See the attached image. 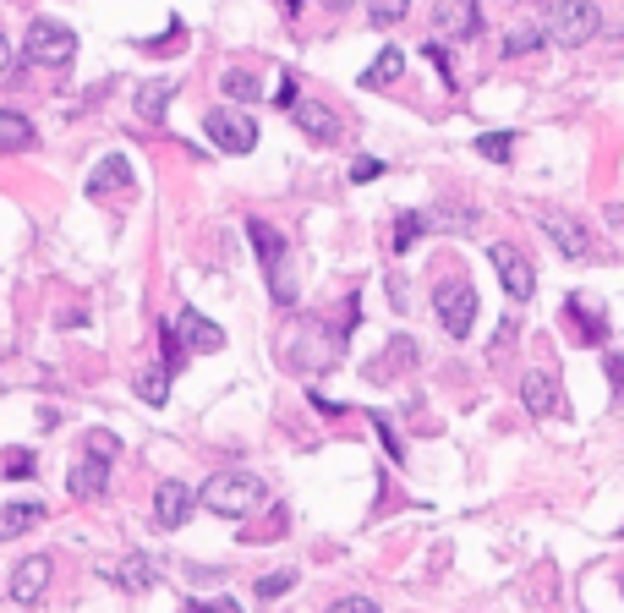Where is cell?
<instances>
[{"instance_id":"7","label":"cell","mask_w":624,"mask_h":613,"mask_svg":"<svg viewBox=\"0 0 624 613\" xmlns=\"http://www.w3.org/2000/svg\"><path fill=\"white\" fill-rule=\"evenodd\" d=\"M488 263H493V269H499L504 291H510L515 302H526V296L537 291V274H531V263L520 258V252L510 247V241H493V247H488Z\"/></svg>"},{"instance_id":"17","label":"cell","mask_w":624,"mask_h":613,"mask_svg":"<svg viewBox=\"0 0 624 613\" xmlns=\"http://www.w3.org/2000/svg\"><path fill=\"white\" fill-rule=\"evenodd\" d=\"M50 520V510H44L39 499H22V504H6L0 510V537H22V531H33V526H44Z\"/></svg>"},{"instance_id":"38","label":"cell","mask_w":624,"mask_h":613,"mask_svg":"<svg viewBox=\"0 0 624 613\" xmlns=\"http://www.w3.org/2000/svg\"><path fill=\"white\" fill-rule=\"evenodd\" d=\"M608 219H614V225L624 230V203H608Z\"/></svg>"},{"instance_id":"4","label":"cell","mask_w":624,"mask_h":613,"mask_svg":"<svg viewBox=\"0 0 624 613\" xmlns=\"http://www.w3.org/2000/svg\"><path fill=\"white\" fill-rule=\"evenodd\" d=\"M433 312H438V323H444L449 340H466L471 323H477V291H471L466 280H444L433 291Z\"/></svg>"},{"instance_id":"40","label":"cell","mask_w":624,"mask_h":613,"mask_svg":"<svg viewBox=\"0 0 624 613\" xmlns=\"http://www.w3.org/2000/svg\"><path fill=\"white\" fill-rule=\"evenodd\" d=\"M619 592H624V581H619Z\"/></svg>"},{"instance_id":"27","label":"cell","mask_w":624,"mask_h":613,"mask_svg":"<svg viewBox=\"0 0 624 613\" xmlns=\"http://www.w3.org/2000/svg\"><path fill=\"white\" fill-rule=\"evenodd\" d=\"M291 586H296V570H274V575H263V581H258V597H263V603H274V597H285Z\"/></svg>"},{"instance_id":"30","label":"cell","mask_w":624,"mask_h":613,"mask_svg":"<svg viewBox=\"0 0 624 613\" xmlns=\"http://www.w3.org/2000/svg\"><path fill=\"white\" fill-rule=\"evenodd\" d=\"M329 613H378V603H373V597H340Z\"/></svg>"},{"instance_id":"32","label":"cell","mask_w":624,"mask_h":613,"mask_svg":"<svg viewBox=\"0 0 624 613\" xmlns=\"http://www.w3.org/2000/svg\"><path fill=\"white\" fill-rule=\"evenodd\" d=\"M608 384H614V395L624 400V351L608 356Z\"/></svg>"},{"instance_id":"9","label":"cell","mask_w":624,"mask_h":613,"mask_svg":"<svg viewBox=\"0 0 624 613\" xmlns=\"http://www.w3.org/2000/svg\"><path fill=\"white\" fill-rule=\"evenodd\" d=\"M520 400H526L531 416H559V411H564L559 373H548V367H531V373L520 378Z\"/></svg>"},{"instance_id":"24","label":"cell","mask_w":624,"mask_h":613,"mask_svg":"<svg viewBox=\"0 0 624 613\" xmlns=\"http://www.w3.org/2000/svg\"><path fill=\"white\" fill-rule=\"evenodd\" d=\"M427 236V214H400L395 219V252H411Z\"/></svg>"},{"instance_id":"16","label":"cell","mask_w":624,"mask_h":613,"mask_svg":"<svg viewBox=\"0 0 624 613\" xmlns=\"http://www.w3.org/2000/svg\"><path fill=\"white\" fill-rule=\"evenodd\" d=\"M126 181H132V159H126V154H110V159H99V165H94L88 192H94V198H110V192H121Z\"/></svg>"},{"instance_id":"13","label":"cell","mask_w":624,"mask_h":613,"mask_svg":"<svg viewBox=\"0 0 624 613\" xmlns=\"http://www.w3.org/2000/svg\"><path fill=\"white\" fill-rule=\"evenodd\" d=\"M433 22H438L444 39H471V33L482 28V11H477V0H438Z\"/></svg>"},{"instance_id":"10","label":"cell","mask_w":624,"mask_h":613,"mask_svg":"<svg viewBox=\"0 0 624 613\" xmlns=\"http://www.w3.org/2000/svg\"><path fill=\"white\" fill-rule=\"evenodd\" d=\"M291 115H296V126H302L312 143H340V137H345V121L329 110V104H318V99H296Z\"/></svg>"},{"instance_id":"31","label":"cell","mask_w":624,"mask_h":613,"mask_svg":"<svg viewBox=\"0 0 624 613\" xmlns=\"http://www.w3.org/2000/svg\"><path fill=\"white\" fill-rule=\"evenodd\" d=\"M422 50H427V61H433L438 72H444V88L455 83V77H449V50H444V44H422Z\"/></svg>"},{"instance_id":"5","label":"cell","mask_w":624,"mask_h":613,"mask_svg":"<svg viewBox=\"0 0 624 613\" xmlns=\"http://www.w3.org/2000/svg\"><path fill=\"white\" fill-rule=\"evenodd\" d=\"M203 132H208V143L225 148V154H252V148H258V126H252V115H241V110H208Z\"/></svg>"},{"instance_id":"36","label":"cell","mask_w":624,"mask_h":613,"mask_svg":"<svg viewBox=\"0 0 624 613\" xmlns=\"http://www.w3.org/2000/svg\"><path fill=\"white\" fill-rule=\"evenodd\" d=\"M187 613H241L230 597H219V603H187Z\"/></svg>"},{"instance_id":"34","label":"cell","mask_w":624,"mask_h":613,"mask_svg":"<svg viewBox=\"0 0 624 613\" xmlns=\"http://www.w3.org/2000/svg\"><path fill=\"white\" fill-rule=\"evenodd\" d=\"M6 477H33V455H28V449H22V455H11V466H6Z\"/></svg>"},{"instance_id":"35","label":"cell","mask_w":624,"mask_h":613,"mask_svg":"<svg viewBox=\"0 0 624 613\" xmlns=\"http://www.w3.org/2000/svg\"><path fill=\"white\" fill-rule=\"evenodd\" d=\"M274 104H280V110H291V104H296V77L291 72L280 77V94H274Z\"/></svg>"},{"instance_id":"26","label":"cell","mask_w":624,"mask_h":613,"mask_svg":"<svg viewBox=\"0 0 624 613\" xmlns=\"http://www.w3.org/2000/svg\"><path fill=\"white\" fill-rule=\"evenodd\" d=\"M510 148H515V132H482L477 137V154H488L493 165H510Z\"/></svg>"},{"instance_id":"12","label":"cell","mask_w":624,"mask_h":613,"mask_svg":"<svg viewBox=\"0 0 624 613\" xmlns=\"http://www.w3.org/2000/svg\"><path fill=\"white\" fill-rule=\"evenodd\" d=\"M104 482H110V455H104V449H88V455L72 466L66 488H72V499H99Z\"/></svg>"},{"instance_id":"28","label":"cell","mask_w":624,"mask_h":613,"mask_svg":"<svg viewBox=\"0 0 624 613\" xmlns=\"http://www.w3.org/2000/svg\"><path fill=\"white\" fill-rule=\"evenodd\" d=\"M406 11H411V0H373L367 17H373V28H389V22H400Z\"/></svg>"},{"instance_id":"21","label":"cell","mask_w":624,"mask_h":613,"mask_svg":"<svg viewBox=\"0 0 624 613\" xmlns=\"http://www.w3.org/2000/svg\"><path fill=\"white\" fill-rule=\"evenodd\" d=\"M400 72H406V55H400V50H378V61L356 77V88H389Z\"/></svg>"},{"instance_id":"29","label":"cell","mask_w":624,"mask_h":613,"mask_svg":"<svg viewBox=\"0 0 624 613\" xmlns=\"http://www.w3.org/2000/svg\"><path fill=\"white\" fill-rule=\"evenodd\" d=\"M542 44V28H515L510 39H504V55H526V50H537Z\"/></svg>"},{"instance_id":"8","label":"cell","mask_w":624,"mask_h":613,"mask_svg":"<svg viewBox=\"0 0 624 613\" xmlns=\"http://www.w3.org/2000/svg\"><path fill=\"white\" fill-rule=\"evenodd\" d=\"M198 510V488H187V482H159L154 488V520L165 531H181Z\"/></svg>"},{"instance_id":"37","label":"cell","mask_w":624,"mask_h":613,"mask_svg":"<svg viewBox=\"0 0 624 613\" xmlns=\"http://www.w3.org/2000/svg\"><path fill=\"white\" fill-rule=\"evenodd\" d=\"M11 61H17V55H11V44H6V33H0V72H11Z\"/></svg>"},{"instance_id":"22","label":"cell","mask_w":624,"mask_h":613,"mask_svg":"<svg viewBox=\"0 0 624 613\" xmlns=\"http://www.w3.org/2000/svg\"><path fill=\"white\" fill-rule=\"evenodd\" d=\"M219 94H225L230 104H252V99H263V88H258V77H252V72L230 66V72L219 77Z\"/></svg>"},{"instance_id":"14","label":"cell","mask_w":624,"mask_h":613,"mask_svg":"<svg viewBox=\"0 0 624 613\" xmlns=\"http://www.w3.org/2000/svg\"><path fill=\"white\" fill-rule=\"evenodd\" d=\"M542 230H548V241L564 252V258H586V252H592V236H586V225H581V219L548 214V219H542Z\"/></svg>"},{"instance_id":"23","label":"cell","mask_w":624,"mask_h":613,"mask_svg":"<svg viewBox=\"0 0 624 613\" xmlns=\"http://www.w3.org/2000/svg\"><path fill=\"white\" fill-rule=\"evenodd\" d=\"M137 400H143V406H165L170 400V373L165 367H143V373H137Z\"/></svg>"},{"instance_id":"6","label":"cell","mask_w":624,"mask_h":613,"mask_svg":"<svg viewBox=\"0 0 624 613\" xmlns=\"http://www.w3.org/2000/svg\"><path fill=\"white\" fill-rule=\"evenodd\" d=\"M170 329H176V340H181V351H187V356H208V351H219V345H225V329H219V323H208L198 307H181Z\"/></svg>"},{"instance_id":"39","label":"cell","mask_w":624,"mask_h":613,"mask_svg":"<svg viewBox=\"0 0 624 613\" xmlns=\"http://www.w3.org/2000/svg\"><path fill=\"white\" fill-rule=\"evenodd\" d=\"M329 6H334V11H345V6H356V0H329Z\"/></svg>"},{"instance_id":"20","label":"cell","mask_w":624,"mask_h":613,"mask_svg":"<svg viewBox=\"0 0 624 613\" xmlns=\"http://www.w3.org/2000/svg\"><path fill=\"white\" fill-rule=\"evenodd\" d=\"M564 312H570V329L581 334L586 345H597V340L608 334V318H603L597 307H586V302H575V296H570V302H564Z\"/></svg>"},{"instance_id":"33","label":"cell","mask_w":624,"mask_h":613,"mask_svg":"<svg viewBox=\"0 0 624 613\" xmlns=\"http://www.w3.org/2000/svg\"><path fill=\"white\" fill-rule=\"evenodd\" d=\"M373 176H384L378 159H356V165H351V181H373Z\"/></svg>"},{"instance_id":"3","label":"cell","mask_w":624,"mask_h":613,"mask_svg":"<svg viewBox=\"0 0 624 613\" xmlns=\"http://www.w3.org/2000/svg\"><path fill=\"white\" fill-rule=\"evenodd\" d=\"M77 50V33L66 28V22L55 17H33L28 22V39H22V55H28L33 66H66Z\"/></svg>"},{"instance_id":"15","label":"cell","mask_w":624,"mask_h":613,"mask_svg":"<svg viewBox=\"0 0 624 613\" xmlns=\"http://www.w3.org/2000/svg\"><path fill=\"white\" fill-rule=\"evenodd\" d=\"M247 236H252V252H258L263 274L285 269V236L269 225V219H247Z\"/></svg>"},{"instance_id":"1","label":"cell","mask_w":624,"mask_h":613,"mask_svg":"<svg viewBox=\"0 0 624 613\" xmlns=\"http://www.w3.org/2000/svg\"><path fill=\"white\" fill-rule=\"evenodd\" d=\"M263 499H269V488H263L252 471H219L208 488H198V504H203V510H214V515H225V520L252 515Z\"/></svg>"},{"instance_id":"2","label":"cell","mask_w":624,"mask_h":613,"mask_svg":"<svg viewBox=\"0 0 624 613\" xmlns=\"http://www.w3.org/2000/svg\"><path fill=\"white\" fill-rule=\"evenodd\" d=\"M603 17H597L592 0H548V17H542V39L559 44V50H581L597 39Z\"/></svg>"},{"instance_id":"11","label":"cell","mask_w":624,"mask_h":613,"mask_svg":"<svg viewBox=\"0 0 624 613\" xmlns=\"http://www.w3.org/2000/svg\"><path fill=\"white\" fill-rule=\"evenodd\" d=\"M44 586H50V559H44V553H33V559H22L17 570H11L6 592H11V603L33 608V603L44 597Z\"/></svg>"},{"instance_id":"18","label":"cell","mask_w":624,"mask_h":613,"mask_svg":"<svg viewBox=\"0 0 624 613\" xmlns=\"http://www.w3.org/2000/svg\"><path fill=\"white\" fill-rule=\"evenodd\" d=\"M33 148V121L17 110H0V154H28Z\"/></svg>"},{"instance_id":"19","label":"cell","mask_w":624,"mask_h":613,"mask_svg":"<svg viewBox=\"0 0 624 613\" xmlns=\"http://www.w3.org/2000/svg\"><path fill=\"white\" fill-rule=\"evenodd\" d=\"M170 94H176L170 83H143V88L132 94V104H137V121L159 126V121H165V110H170Z\"/></svg>"},{"instance_id":"25","label":"cell","mask_w":624,"mask_h":613,"mask_svg":"<svg viewBox=\"0 0 624 613\" xmlns=\"http://www.w3.org/2000/svg\"><path fill=\"white\" fill-rule=\"evenodd\" d=\"M115 581H121L126 592H148V586H154V564H148V559H126Z\"/></svg>"}]
</instances>
